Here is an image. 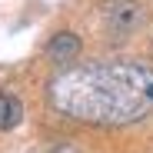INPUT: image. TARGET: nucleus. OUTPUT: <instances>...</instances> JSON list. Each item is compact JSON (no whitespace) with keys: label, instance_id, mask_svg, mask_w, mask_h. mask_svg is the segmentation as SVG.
<instances>
[{"label":"nucleus","instance_id":"nucleus-1","mask_svg":"<svg viewBox=\"0 0 153 153\" xmlns=\"http://www.w3.org/2000/svg\"><path fill=\"white\" fill-rule=\"evenodd\" d=\"M47 97L63 117L90 126H126L153 110V63L93 60L57 73Z\"/></svg>","mask_w":153,"mask_h":153},{"label":"nucleus","instance_id":"nucleus-2","mask_svg":"<svg viewBox=\"0 0 153 153\" xmlns=\"http://www.w3.org/2000/svg\"><path fill=\"white\" fill-rule=\"evenodd\" d=\"M143 20H146V13H143V7L137 4V0H113V4H107V10H103V23L113 33V40L133 37L143 27Z\"/></svg>","mask_w":153,"mask_h":153},{"label":"nucleus","instance_id":"nucleus-3","mask_svg":"<svg viewBox=\"0 0 153 153\" xmlns=\"http://www.w3.org/2000/svg\"><path fill=\"white\" fill-rule=\"evenodd\" d=\"M80 50H83L80 37L70 33V30H60L53 40L47 43V57L53 60V63H60V67H70V63L80 60Z\"/></svg>","mask_w":153,"mask_h":153},{"label":"nucleus","instance_id":"nucleus-4","mask_svg":"<svg viewBox=\"0 0 153 153\" xmlns=\"http://www.w3.org/2000/svg\"><path fill=\"white\" fill-rule=\"evenodd\" d=\"M23 120V107L20 100L10 93H0V130H13V126Z\"/></svg>","mask_w":153,"mask_h":153},{"label":"nucleus","instance_id":"nucleus-5","mask_svg":"<svg viewBox=\"0 0 153 153\" xmlns=\"http://www.w3.org/2000/svg\"><path fill=\"white\" fill-rule=\"evenodd\" d=\"M53 153H80V150H73V146H60V150H53Z\"/></svg>","mask_w":153,"mask_h":153}]
</instances>
